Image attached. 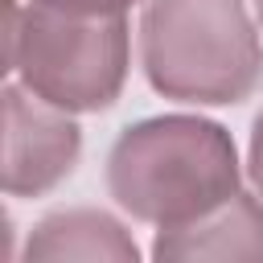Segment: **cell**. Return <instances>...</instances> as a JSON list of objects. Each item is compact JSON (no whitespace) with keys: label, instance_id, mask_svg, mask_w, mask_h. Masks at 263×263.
Wrapping results in <instances>:
<instances>
[{"label":"cell","instance_id":"6da1fadb","mask_svg":"<svg viewBox=\"0 0 263 263\" xmlns=\"http://www.w3.org/2000/svg\"><path fill=\"white\" fill-rule=\"evenodd\" d=\"M247 164L234 136L205 115L168 111L127 123L107 148V197L140 226L193 222L242 189Z\"/></svg>","mask_w":263,"mask_h":263},{"label":"cell","instance_id":"7a4b0ae2","mask_svg":"<svg viewBox=\"0 0 263 263\" xmlns=\"http://www.w3.org/2000/svg\"><path fill=\"white\" fill-rule=\"evenodd\" d=\"M136 53L148 86L181 107H238L263 86V29L247 0H148Z\"/></svg>","mask_w":263,"mask_h":263},{"label":"cell","instance_id":"3957f363","mask_svg":"<svg viewBox=\"0 0 263 263\" xmlns=\"http://www.w3.org/2000/svg\"><path fill=\"white\" fill-rule=\"evenodd\" d=\"M4 70L62 111L99 115L127 86L132 25L127 16H82L37 0H4Z\"/></svg>","mask_w":263,"mask_h":263},{"label":"cell","instance_id":"277c9868","mask_svg":"<svg viewBox=\"0 0 263 263\" xmlns=\"http://www.w3.org/2000/svg\"><path fill=\"white\" fill-rule=\"evenodd\" d=\"M4 193L45 197L82 156V127L74 111L37 99L16 78L4 82Z\"/></svg>","mask_w":263,"mask_h":263},{"label":"cell","instance_id":"5b68a950","mask_svg":"<svg viewBox=\"0 0 263 263\" xmlns=\"http://www.w3.org/2000/svg\"><path fill=\"white\" fill-rule=\"evenodd\" d=\"M148 255L160 263H193V259L197 263L201 259L263 263V193L238 189L222 205H214L210 214L181 222V226H168V230H156Z\"/></svg>","mask_w":263,"mask_h":263},{"label":"cell","instance_id":"8992f818","mask_svg":"<svg viewBox=\"0 0 263 263\" xmlns=\"http://www.w3.org/2000/svg\"><path fill=\"white\" fill-rule=\"evenodd\" d=\"M21 259H99V263H136L140 242L115 218L99 205H66L49 210L33 222Z\"/></svg>","mask_w":263,"mask_h":263},{"label":"cell","instance_id":"52a82bcc","mask_svg":"<svg viewBox=\"0 0 263 263\" xmlns=\"http://www.w3.org/2000/svg\"><path fill=\"white\" fill-rule=\"evenodd\" d=\"M37 4H49L62 12H82V16H127L136 4L144 8L148 0H37Z\"/></svg>","mask_w":263,"mask_h":263},{"label":"cell","instance_id":"ba28073f","mask_svg":"<svg viewBox=\"0 0 263 263\" xmlns=\"http://www.w3.org/2000/svg\"><path fill=\"white\" fill-rule=\"evenodd\" d=\"M247 181H251V189L255 193H263V107H259V115L251 119V136H247Z\"/></svg>","mask_w":263,"mask_h":263},{"label":"cell","instance_id":"9c48e42d","mask_svg":"<svg viewBox=\"0 0 263 263\" xmlns=\"http://www.w3.org/2000/svg\"><path fill=\"white\" fill-rule=\"evenodd\" d=\"M251 8H255V16H259V29H263V0H251Z\"/></svg>","mask_w":263,"mask_h":263}]
</instances>
